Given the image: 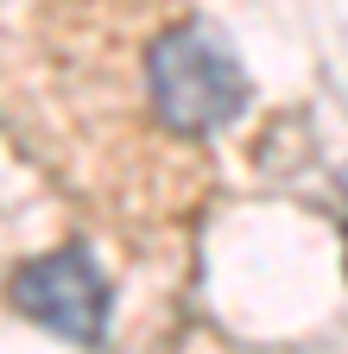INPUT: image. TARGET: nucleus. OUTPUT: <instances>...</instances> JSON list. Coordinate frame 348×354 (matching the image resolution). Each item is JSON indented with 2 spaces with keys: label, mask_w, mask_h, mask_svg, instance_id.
Here are the masks:
<instances>
[{
  "label": "nucleus",
  "mask_w": 348,
  "mask_h": 354,
  "mask_svg": "<svg viewBox=\"0 0 348 354\" xmlns=\"http://www.w3.org/2000/svg\"><path fill=\"white\" fill-rule=\"evenodd\" d=\"M146 108L165 133L203 140V133H215L222 120H235L247 108V76L222 38L184 19L146 44Z\"/></svg>",
  "instance_id": "f257e3e1"
},
{
  "label": "nucleus",
  "mask_w": 348,
  "mask_h": 354,
  "mask_svg": "<svg viewBox=\"0 0 348 354\" xmlns=\"http://www.w3.org/2000/svg\"><path fill=\"white\" fill-rule=\"evenodd\" d=\"M7 297H13L19 317L45 323L64 342H102V329H108V285L95 272V259L76 253V247L26 259L7 285Z\"/></svg>",
  "instance_id": "f03ea898"
}]
</instances>
